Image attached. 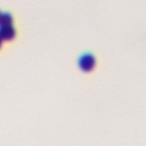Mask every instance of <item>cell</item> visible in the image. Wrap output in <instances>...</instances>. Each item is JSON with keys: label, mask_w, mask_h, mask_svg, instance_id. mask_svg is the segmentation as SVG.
Listing matches in <instances>:
<instances>
[{"label": "cell", "mask_w": 146, "mask_h": 146, "mask_svg": "<svg viewBox=\"0 0 146 146\" xmlns=\"http://www.w3.org/2000/svg\"><path fill=\"white\" fill-rule=\"evenodd\" d=\"M1 43H2V39L0 38V47H1Z\"/></svg>", "instance_id": "4"}, {"label": "cell", "mask_w": 146, "mask_h": 146, "mask_svg": "<svg viewBox=\"0 0 146 146\" xmlns=\"http://www.w3.org/2000/svg\"><path fill=\"white\" fill-rule=\"evenodd\" d=\"M95 65H96V59L90 54L82 55L80 57V59H79V66L84 72H90L95 67Z\"/></svg>", "instance_id": "1"}, {"label": "cell", "mask_w": 146, "mask_h": 146, "mask_svg": "<svg viewBox=\"0 0 146 146\" xmlns=\"http://www.w3.org/2000/svg\"><path fill=\"white\" fill-rule=\"evenodd\" d=\"M15 36V30L11 25H2L0 26V38L6 41L11 40Z\"/></svg>", "instance_id": "2"}, {"label": "cell", "mask_w": 146, "mask_h": 146, "mask_svg": "<svg viewBox=\"0 0 146 146\" xmlns=\"http://www.w3.org/2000/svg\"><path fill=\"white\" fill-rule=\"evenodd\" d=\"M0 16H1V13H0Z\"/></svg>", "instance_id": "5"}, {"label": "cell", "mask_w": 146, "mask_h": 146, "mask_svg": "<svg viewBox=\"0 0 146 146\" xmlns=\"http://www.w3.org/2000/svg\"><path fill=\"white\" fill-rule=\"evenodd\" d=\"M13 23V17L10 14L8 13H5V14H1L0 16V26L2 25H11Z\"/></svg>", "instance_id": "3"}]
</instances>
